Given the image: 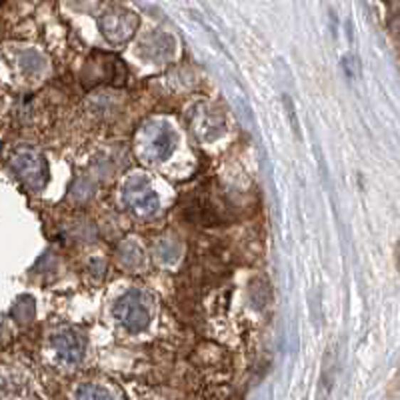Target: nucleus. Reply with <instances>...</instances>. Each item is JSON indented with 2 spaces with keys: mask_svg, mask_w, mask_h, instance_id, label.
Returning <instances> with one entry per match:
<instances>
[{
  "mask_svg": "<svg viewBox=\"0 0 400 400\" xmlns=\"http://www.w3.org/2000/svg\"><path fill=\"white\" fill-rule=\"evenodd\" d=\"M128 74L125 63L108 53H95L86 60L85 74L83 80L86 86L93 85H112V86H125Z\"/></svg>",
  "mask_w": 400,
  "mask_h": 400,
  "instance_id": "1",
  "label": "nucleus"
},
{
  "mask_svg": "<svg viewBox=\"0 0 400 400\" xmlns=\"http://www.w3.org/2000/svg\"><path fill=\"white\" fill-rule=\"evenodd\" d=\"M115 318L128 332H142L150 322V300L140 290H128L115 305Z\"/></svg>",
  "mask_w": 400,
  "mask_h": 400,
  "instance_id": "2",
  "label": "nucleus"
},
{
  "mask_svg": "<svg viewBox=\"0 0 400 400\" xmlns=\"http://www.w3.org/2000/svg\"><path fill=\"white\" fill-rule=\"evenodd\" d=\"M12 170L16 172V177L32 190H43L48 184L51 179V170L46 158L41 157L38 152L32 150H21L16 152L11 160Z\"/></svg>",
  "mask_w": 400,
  "mask_h": 400,
  "instance_id": "3",
  "label": "nucleus"
},
{
  "mask_svg": "<svg viewBox=\"0 0 400 400\" xmlns=\"http://www.w3.org/2000/svg\"><path fill=\"white\" fill-rule=\"evenodd\" d=\"M122 200L138 216H152L158 211V196L150 189L147 177H132L125 184Z\"/></svg>",
  "mask_w": 400,
  "mask_h": 400,
  "instance_id": "4",
  "label": "nucleus"
},
{
  "mask_svg": "<svg viewBox=\"0 0 400 400\" xmlns=\"http://www.w3.org/2000/svg\"><path fill=\"white\" fill-rule=\"evenodd\" d=\"M138 24H140V21H138L135 12L112 11L100 19V31L105 34L106 41L120 44L127 43L128 38H132V34L138 31Z\"/></svg>",
  "mask_w": 400,
  "mask_h": 400,
  "instance_id": "5",
  "label": "nucleus"
},
{
  "mask_svg": "<svg viewBox=\"0 0 400 400\" xmlns=\"http://www.w3.org/2000/svg\"><path fill=\"white\" fill-rule=\"evenodd\" d=\"M53 347L56 350L58 358L66 362V364H78L83 357H85V337L74 330V328H66L63 332H58L53 338Z\"/></svg>",
  "mask_w": 400,
  "mask_h": 400,
  "instance_id": "6",
  "label": "nucleus"
},
{
  "mask_svg": "<svg viewBox=\"0 0 400 400\" xmlns=\"http://www.w3.org/2000/svg\"><path fill=\"white\" fill-rule=\"evenodd\" d=\"M150 135V144L148 150L157 160H167L177 148V132L167 125V122H158L157 132H148Z\"/></svg>",
  "mask_w": 400,
  "mask_h": 400,
  "instance_id": "7",
  "label": "nucleus"
},
{
  "mask_svg": "<svg viewBox=\"0 0 400 400\" xmlns=\"http://www.w3.org/2000/svg\"><path fill=\"white\" fill-rule=\"evenodd\" d=\"M76 396H78V399H112V394H110L108 390L95 386V384H85V386H80L78 392H76Z\"/></svg>",
  "mask_w": 400,
  "mask_h": 400,
  "instance_id": "8",
  "label": "nucleus"
},
{
  "mask_svg": "<svg viewBox=\"0 0 400 400\" xmlns=\"http://www.w3.org/2000/svg\"><path fill=\"white\" fill-rule=\"evenodd\" d=\"M26 56L31 58V63L28 60H24V58H21V64L24 70H41L44 66V60L43 56L38 53H26Z\"/></svg>",
  "mask_w": 400,
  "mask_h": 400,
  "instance_id": "9",
  "label": "nucleus"
},
{
  "mask_svg": "<svg viewBox=\"0 0 400 400\" xmlns=\"http://www.w3.org/2000/svg\"><path fill=\"white\" fill-rule=\"evenodd\" d=\"M2 2H4V0H0V4H2Z\"/></svg>",
  "mask_w": 400,
  "mask_h": 400,
  "instance_id": "10",
  "label": "nucleus"
}]
</instances>
